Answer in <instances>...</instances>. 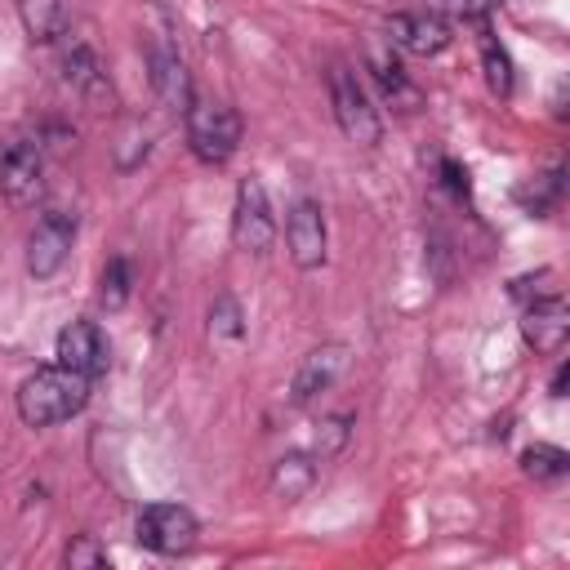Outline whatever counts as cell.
<instances>
[{
  "instance_id": "cell-1",
  "label": "cell",
  "mask_w": 570,
  "mask_h": 570,
  "mask_svg": "<svg viewBox=\"0 0 570 570\" xmlns=\"http://www.w3.org/2000/svg\"><path fill=\"white\" fill-rule=\"evenodd\" d=\"M85 401H89V379L67 370V365H45V370L27 374L18 383V396H13L18 419L27 428H53V423L80 414Z\"/></svg>"
},
{
  "instance_id": "cell-2",
  "label": "cell",
  "mask_w": 570,
  "mask_h": 570,
  "mask_svg": "<svg viewBox=\"0 0 570 570\" xmlns=\"http://www.w3.org/2000/svg\"><path fill=\"white\" fill-rule=\"evenodd\" d=\"M183 125H187L191 156L205 165H223L240 147V116L227 102H191L183 111Z\"/></svg>"
},
{
  "instance_id": "cell-3",
  "label": "cell",
  "mask_w": 570,
  "mask_h": 570,
  "mask_svg": "<svg viewBox=\"0 0 570 570\" xmlns=\"http://www.w3.org/2000/svg\"><path fill=\"white\" fill-rule=\"evenodd\" d=\"M0 196L13 209L45 200V147L40 138H9L0 151Z\"/></svg>"
},
{
  "instance_id": "cell-4",
  "label": "cell",
  "mask_w": 570,
  "mask_h": 570,
  "mask_svg": "<svg viewBox=\"0 0 570 570\" xmlns=\"http://www.w3.org/2000/svg\"><path fill=\"white\" fill-rule=\"evenodd\" d=\"M196 534H200V521H196V512L183 508V503H147V508L138 512V521H134V539H138L142 548L160 552V557L187 552V548L196 543Z\"/></svg>"
},
{
  "instance_id": "cell-5",
  "label": "cell",
  "mask_w": 570,
  "mask_h": 570,
  "mask_svg": "<svg viewBox=\"0 0 570 570\" xmlns=\"http://www.w3.org/2000/svg\"><path fill=\"white\" fill-rule=\"evenodd\" d=\"M330 102H334V120H338V129L347 134V142L374 147V142L383 138L379 111L370 107V94L361 89L356 71H347V67H334V71H330Z\"/></svg>"
},
{
  "instance_id": "cell-6",
  "label": "cell",
  "mask_w": 570,
  "mask_h": 570,
  "mask_svg": "<svg viewBox=\"0 0 570 570\" xmlns=\"http://www.w3.org/2000/svg\"><path fill=\"white\" fill-rule=\"evenodd\" d=\"M232 240L245 254H267L276 245V218L263 178H240L236 183V209H232Z\"/></svg>"
},
{
  "instance_id": "cell-7",
  "label": "cell",
  "mask_w": 570,
  "mask_h": 570,
  "mask_svg": "<svg viewBox=\"0 0 570 570\" xmlns=\"http://www.w3.org/2000/svg\"><path fill=\"white\" fill-rule=\"evenodd\" d=\"M71 240H76V218L62 214V209H49V214L31 227V236H27V272H31L36 281H49V276L67 263Z\"/></svg>"
},
{
  "instance_id": "cell-8",
  "label": "cell",
  "mask_w": 570,
  "mask_h": 570,
  "mask_svg": "<svg viewBox=\"0 0 570 570\" xmlns=\"http://www.w3.org/2000/svg\"><path fill=\"white\" fill-rule=\"evenodd\" d=\"M285 245H289V258L294 267L303 272H316L325 263V214L312 196H298L285 214Z\"/></svg>"
},
{
  "instance_id": "cell-9",
  "label": "cell",
  "mask_w": 570,
  "mask_h": 570,
  "mask_svg": "<svg viewBox=\"0 0 570 570\" xmlns=\"http://www.w3.org/2000/svg\"><path fill=\"white\" fill-rule=\"evenodd\" d=\"M53 356H58V365H67V370H76V374H85L89 383L98 379V374H107V338H102V330L94 325V321H71V325H62L58 330V343H53Z\"/></svg>"
},
{
  "instance_id": "cell-10",
  "label": "cell",
  "mask_w": 570,
  "mask_h": 570,
  "mask_svg": "<svg viewBox=\"0 0 570 570\" xmlns=\"http://www.w3.org/2000/svg\"><path fill=\"white\" fill-rule=\"evenodd\" d=\"M343 365H347V347H343V343H321V347H312V352L298 361L294 379H289V405H312L321 392H330V387L338 383Z\"/></svg>"
},
{
  "instance_id": "cell-11",
  "label": "cell",
  "mask_w": 570,
  "mask_h": 570,
  "mask_svg": "<svg viewBox=\"0 0 570 570\" xmlns=\"http://www.w3.org/2000/svg\"><path fill=\"white\" fill-rule=\"evenodd\" d=\"M147 80H151V89H156V98H160V107L165 111H187L191 107V71H187V62L178 58V49H165V45H156L151 53H147Z\"/></svg>"
},
{
  "instance_id": "cell-12",
  "label": "cell",
  "mask_w": 570,
  "mask_h": 570,
  "mask_svg": "<svg viewBox=\"0 0 570 570\" xmlns=\"http://www.w3.org/2000/svg\"><path fill=\"white\" fill-rule=\"evenodd\" d=\"M387 40L414 58H432L450 45V22L441 13H396L387 22Z\"/></svg>"
},
{
  "instance_id": "cell-13",
  "label": "cell",
  "mask_w": 570,
  "mask_h": 570,
  "mask_svg": "<svg viewBox=\"0 0 570 570\" xmlns=\"http://www.w3.org/2000/svg\"><path fill=\"white\" fill-rule=\"evenodd\" d=\"M62 76H67V85L89 102V107H111V80H107V71H102V62H98V53L89 49V45H67L62 49Z\"/></svg>"
},
{
  "instance_id": "cell-14",
  "label": "cell",
  "mask_w": 570,
  "mask_h": 570,
  "mask_svg": "<svg viewBox=\"0 0 570 570\" xmlns=\"http://www.w3.org/2000/svg\"><path fill=\"white\" fill-rule=\"evenodd\" d=\"M521 334L534 352H557L570 334V312L561 303V294H548V298H534L521 316Z\"/></svg>"
},
{
  "instance_id": "cell-15",
  "label": "cell",
  "mask_w": 570,
  "mask_h": 570,
  "mask_svg": "<svg viewBox=\"0 0 570 570\" xmlns=\"http://www.w3.org/2000/svg\"><path fill=\"white\" fill-rule=\"evenodd\" d=\"M316 454H303V450H294V454H281L276 463H272V476H267V485H272V494L281 499V503H298L312 485H316Z\"/></svg>"
},
{
  "instance_id": "cell-16",
  "label": "cell",
  "mask_w": 570,
  "mask_h": 570,
  "mask_svg": "<svg viewBox=\"0 0 570 570\" xmlns=\"http://www.w3.org/2000/svg\"><path fill=\"white\" fill-rule=\"evenodd\" d=\"M13 9H18L22 31L36 45H53L67 36V4L62 0H13Z\"/></svg>"
},
{
  "instance_id": "cell-17",
  "label": "cell",
  "mask_w": 570,
  "mask_h": 570,
  "mask_svg": "<svg viewBox=\"0 0 570 570\" xmlns=\"http://www.w3.org/2000/svg\"><path fill=\"white\" fill-rule=\"evenodd\" d=\"M370 76H374L379 94H383L392 107H401V111H414V107H419V89L405 80V71L396 67V58L374 53V58H370Z\"/></svg>"
},
{
  "instance_id": "cell-18",
  "label": "cell",
  "mask_w": 570,
  "mask_h": 570,
  "mask_svg": "<svg viewBox=\"0 0 570 570\" xmlns=\"http://www.w3.org/2000/svg\"><path fill=\"white\" fill-rule=\"evenodd\" d=\"M481 67H485V85L499 98H508L512 94V58H508V49L490 31H481Z\"/></svg>"
},
{
  "instance_id": "cell-19",
  "label": "cell",
  "mask_w": 570,
  "mask_h": 570,
  "mask_svg": "<svg viewBox=\"0 0 570 570\" xmlns=\"http://www.w3.org/2000/svg\"><path fill=\"white\" fill-rule=\"evenodd\" d=\"M521 468H525V476H534V481H561L566 472H570V454L561 450V445H530L525 454H521Z\"/></svg>"
},
{
  "instance_id": "cell-20",
  "label": "cell",
  "mask_w": 570,
  "mask_h": 570,
  "mask_svg": "<svg viewBox=\"0 0 570 570\" xmlns=\"http://www.w3.org/2000/svg\"><path fill=\"white\" fill-rule=\"evenodd\" d=\"M129 289H134V267H129V258H107V267H102V281H98V298H102V307H125L129 303Z\"/></svg>"
},
{
  "instance_id": "cell-21",
  "label": "cell",
  "mask_w": 570,
  "mask_h": 570,
  "mask_svg": "<svg viewBox=\"0 0 570 570\" xmlns=\"http://www.w3.org/2000/svg\"><path fill=\"white\" fill-rule=\"evenodd\" d=\"M245 334V316H240V303L232 294H218L209 303V338L214 343H236Z\"/></svg>"
},
{
  "instance_id": "cell-22",
  "label": "cell",
  "mask_w": 570,
  "mask_h": 570,
  "mask_svg": "<svg viewBox=\"0 0 570 570\" xmlns=\"http://www.w3.org/2000/svg\"><path fill=\"white\" fill-rule=\"evenodd\" d=\"M557 196H561V165H552L548 174H539L534 183H525V187L517 191V200H521L530 214L552 209V205H557Z\"/></svg>"
},
{
  "instance_id": "cell-23",
  "label": "cell",
  "mask_w": 570,
  "mask_h": 570,
  "mask_svg": "<svg viewBox=\"0 0 570 570\" xmlns=\"http://www.w3.org/2000/svg\"><path fill=\"white\" fill-rule=\"evenodd\" d=\"M347 432H352V414H330V419H321V428H316V459H330V454H338L343 445H347Z\"/></svg>"
},
{
  "instance_id": "cell-24",
  "label": "cell",
  "mask_w": 570,
  "mask_h": 570,
  "mask_svg": "<svg viewBox=\"0 0 570 570\" xmlns=\"http://www.w3.org/2000/svg\"><path fill=\"white\" fill-rule=\"evenodd\" d=\"M142 156H147V129L138 120H129L125 134L116 138V165L120 169H134V165H142Z\"/></svg>"
},
{
  "instance_id": "cell-25",
  "label": "cell",
  "mask_w": 570,
  "mask_h": 570,
  "mask_svg": "<svg viewBox=\"0 0 570 570\" xmlns=\"http://www.w3.org/2000/svg\"><path fill=\"white\" fill-rule=\"evenodd\" d=\"M62 561H67L71 570H98V566H107V552L98 548V539H94V534H76V539L67 543Z\"/></svg>"
},
{
  "instance_id": "cell-26",
  "label": "cell",
  "mask_w": 570,
  "mask_h": 570,
  "mask_svg": "<svg viewBox=\"0 0 570 570\" xmlns=\"http://www.w3.org/2000/svg\"><path fill=\"white\" fill-rule=\"evenodd\" d=\"M490 9H499V0H428V13H445V18H485Z\"/></svg>"
},
{
  "instance_id": "cell-27",
  "label": "cell",
  "mask_w": 570,
  "mask_h": 570,
  "mask_svg": "<svg viewBox=\"0 0 570 570\" xmlns=\"http://www.w3.org/2000/svg\"><path fill=\"white\" fill-rule=\"evenodd\" d=\"M566 379H570V370H566V365H557V374H552V396H557V401L566 396Z\"/></svg>"
}]
</instances>
